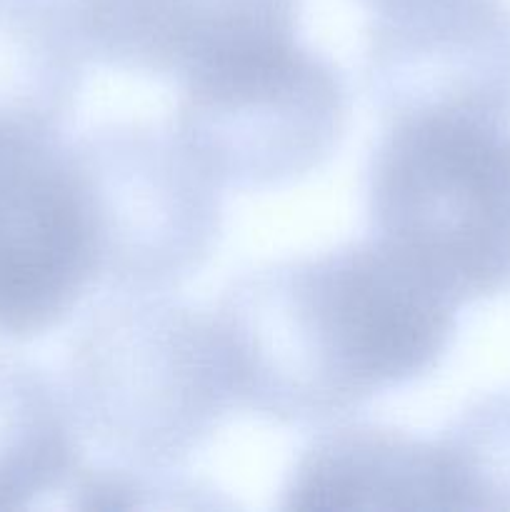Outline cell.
I'll use <instances>...</instances> for the list:
<instances>
[{"mask_svg": "<svg viewBox=\"0 0 510 512\" xmlns=\"http://www.w3.org/2000/svg\"><path fill=\"white\" fill-rule=\"evenodd\" d=\"M455 310L408 260L365 238L248 270L210 318L235 405L310 428L433 373L455 340Z\"/></svg>", "mask_w": 510, "mask_h": 512, "instance_id": "cell-1", "label": "cell"}, {"mask_svg": "<svg viewBox=\"0 0 510 512\" xmlns=\"http://www.w3.org/2000/svg\"><path fill=\"white\" fill-rule=\"evenodd\" d=\"M78 430L120 465L160 473L203 448L235 405L210 313L163 293H118L68 353Z\"/></svg>", "mask_w": 510, "mask_h": 512, "instance_id": "cell-2", "label": "cell"}, {"mask_svg": "<svg viewBox=\"0 0 510 512\" xmlns=\"http://www.w3.org/2000/svg\"><path fill=\"white\" fill-rule=\"evenodd\" d=\"M365 193L373 238L450 300L510 293V123L385 120Z\"/></svg>", "mask_w": 510, "mask_h": 512, "instance_id": "cell-3", "label": "cell"}, {"mask_svg": "<svg viewBox=\"0 0 510 512\" xmlns=\"http://www.w3.org/2000/svg\"><path fill=\"white\" fill-rule=\"evenodd\" d=\"M348 123V88L298 38L183 83L173 135L220 188L295 183L333 158Z\"/></svg>", "mask_w": 510, "mask_h": 512, "instance_id": "cell-4", "label": "cell"}, {"mask_svg": "<svg viewBox=\"0 0 510 512\" xmlns=\"http://www.w3.org/2000/svg\"><path fill=\"white\" fill-rule=\"evenodd\" d=\"M73 143L98 278L115 293H168L198 275L223 228V200L173 130L110 123Z\"/></svg>", "mask_w": 510, "mask_h": 512, "instance_id": "cell-5", "label": "cell"}, {"mask_svg": "<svg viewBox=\"0 0 510 512\" xmlns=\"http://www.w3.org/2000/svg\"><path fill=\"white\" fill-rule=\"evenodd\" d=\"M98 283L73 143L60 133L0 135V335L50 333Z\"/></svg>", "mask_w": 510, "mask_h": 512, "instance_id": "cell-6", "label": "cell"}, {"mask_svg": "<svg viewBox=\"0 0 510 512\" xmlns=\"http://www.w3.org/2000/svg\"><path fill=\"white\" fill-rule=\"evenodd\" d=\"M365 85L385 120L463 115L510 123L508 0H418L378 10Z\"/></svg>", "mask_w": 510, "mask_h": 512, "instance_id": "cell-7", "label": "cell"}, {"mask_svg": "<svg viewBox=\"0 0 510 512\" xmlns=\"http://www.w3.org/2000/svg\"><path fill=\"white\" fill-rule=\"evenodd\" d=\"M85 55L178 80L295 40L300 0H68Z\"/></svg>", "mask_w": 510, "mask_h": 512, "instance_id": "cell-8", "label": "cell"}, {"mask_svg": "<svg viewBox=\"0 0 510 512\" xmlns=\"http://www.w3.org/2000/svg\"><path fill=\"white\" fill-rule=\"evenodd\" d=\"M283 510H453L438 440L390 425L328 428L300 453Z\"/></svg>", "mask_w": 510, "mask_h": 512, "instance_id": "cell-9", "label": "cell"}, {"mask_svg": "<svg viewBox=\"0 0 510 512\" xmlns=\"http://www.w3.org/2000/svg\"><path fill=\"white\" fill-rule=\"evenodd\" d=\"M83 60L68 0H0V135L60 133Z\"/></svg>", "mask_w": 510, "mask_h": 512, "instance_id": "cell-10", "label": "cell"}, {"mask_svg": "<svg viewBox=\"0 0 510 512\" xmlns=\"http://www.w3.org/2000/svg\"><path fill=\"white\" fill-rule=\"evenodd\" d=\"M80 468L68 398L38 365L0 353V510L30 508Z\"/></svg>", "mask_w": 510, "mask_h": 512, "instance_id": "cell-11", "label": "cell"}, {"mask_svg": "<svg viewBox=\"0 0 510 512\" xmlns=\"http://www.w3.org/2000/svg\"><path fill=\"white\" fill-rule=\"evenodd\" d=\"M438 443L453 510H510V393L470 405Z\"/></svg>", "mask_w": 510, "mask_h": 512, "instance_id": "cell-12", "label": "cell"}, {"mask_svg": "<svg viewBox=\"0 0 510 512\" xmlns=\"http://www.w3.org/2000/svg\"><path fill=\"white\" fill-rule=\"evenodd\" d=\"M360 3L368 5L373 13L378 10H388V8H398V5H408V3H418V0H360Z\"/></svg>", "mask_w": 510, "mask_h": 512, "instance_id": "cell-13", "label": "cell"}]
</instances>
